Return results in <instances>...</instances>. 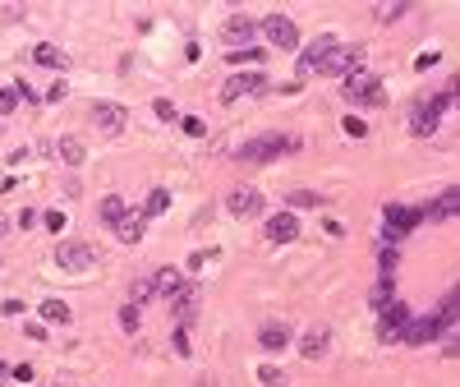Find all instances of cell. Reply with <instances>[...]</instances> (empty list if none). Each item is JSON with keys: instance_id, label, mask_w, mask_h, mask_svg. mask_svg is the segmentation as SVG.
<instances>
[{"instance_id": "11", "label": "cell", "mask_w": 460, "mask_h": 387, "mask_svg": "<svg viewBox=\"0 0 460 387\" xmlns=\"http://www.w3.org/2000/svg\"><path fill=\"white\" fill-rule=\"evenodd\" d=\"M290 342H295V328H290L285 318H267L263 328H258V346H263V351H272V355H281Z\"/></svg>"}, {"instance_id": "7", "label": "cell", "mask_w": 460, "mask_h": 387, "mask_svg": "<svg viewBox=\"0 0 460 387\" xmlns=\"http://www.w3.org/2000/svg\"><path fill=\"white\" fill-rule=\"evenodd\" d=\"M378 314H382V318H378V342H401V332H405L410 318H415L405 300H391V304L378 309Z\"/></svg>"}, {"instance_id": "45", "label": "cell", "mask_w": 460, "mask_h": 387, "mask_svg": "<svg viewBox=\"0 0 460 387\" xmlns=\"http://www.w3.org/2000/svg\"><path fill=\"white\" fill-rule=\"evenodd\" d=\"M55 387H65V383H55Z\"/></svg>"}, {"instance_id": "18", "label": "cell", "mask_w": 460, "mask_h": 387, "mask_svg": "<svg viewBox=\"0 0 460 387\" xmlns=\"http://www.w3.org/2000/svg\"><path fill=\"white\" fill-rule=\"evenodd\" d=\"M185 281H189V272H175V267H166V272H157L152 276V295H180L185 290Z\"/></svg>"}, {"instance_id": "21", "label": "cell", "mask_w": 460, "mask_h": 387, "mask_svg": "<svg viewBox=\"0 0 460 387\" xmlns=\"http://www.w3.org/2000/svg\"><path fill=\"white\" fill-rule=\"evenodd\" d=\"M115 231H120V240H124V244H138V240H143V231H148V217H143V212H124V217L115 221Z\"/></svg>"}, {"instance_id": "22", "label": "cell", "mask_w": 460, "mask_h": 387, "mask_svg": "<svg viewBox=\"0 0 460 387\" xmlns=\"http://www.w3.org/2000/svg\"><path fill=\"white\" fill-rule=\"evenodd\" d=\"M33 60H37L42 69H65V65H69V55L60 51V46H51V42H37V46H33Z\"/></svg>"}, {"instance_id": "2", "label": "cell", "mask_w": 460, "mask_h": 387, "mask_svg": "<svg viewBox=\"0 0 460 387\" xmlns=\"http://www.w3.org/2000/svg\"><path fill=\"white\" fill-rule=\"evenodd\" d=\"M345 101H354V106H382V78L368 74V69H354L350 78H345V92H340Z\"/></svg>"}, {"instance_id": "27", "label": "cell", "mask_w": 460, "mask_h": 387, "mask_svg": "<svg viewBox=\"0 0 460 387\" xmlns=\"http://www.w3.org/2000/svg\"><path fill=\"white\" fill-rule=\"evenodd\" d=\"M166 208H171V194H166V189H152L148 203H143V217H161Z\"/></svg>"}, {"instance_id": "24", "label": "cell", "mask_w": 460, "mask_h": 387, "mask_svg": "<svg viewBox=\"0 0 460 387\" xmlns=\"http://www.w3.org/2000/svg\"><path fill=\"white\" fill-rule=\"evenodd\" d=\"M42 318H46V323H55V328H65L74 314H69L65 300H42Z\"/></svg>"}, {"instance_id": "10", "label": "cell", "mask_w": 460, "mask_h": 387, "mask_svg": "<svg viewBox=\"0 0 460 387\" xmlns=\"http://www.w3.org/2000/svg\"><path fill=\"white\" fill-rule=\"evenodd\" d=\"M442 332H447L442 314H424V318H410V328L401 332V342L405 346H428L433 337H442Z\"/></svg>"}, {"instance_id": "17", "label": "cell", "mask_w": 460, "mask_h": 387, "mask_svg": "<svg viewBox=\"0 0 460 387\" xmlns=\"http://www.w3.org/2000/svg\"><path fill=\"white\" fill-rule=\"evenodd\" d=\"M267 240H272V244H290V240H299V221H295V212H276V217H267Z\"/></svg>"}, {"instance_id": "19", "label": "cell", "mask_w": 460, "mask_h": 387, "mask_svg": "<svg viewBox=\"0 0 460 387\" xmlns=\"http://www.w3.org/2000/svg\"><path fill=\"white\" fill-rule=\"evenodd\" d=\"M327 346H331L327 328H308L304 342H299V355H304V360H322V355H327Z\"/></svg>"}, {"instance_id": "12", "label": "cell", "mask_w": 460, "mask_h": 387, "mask_svg": "<svg viewBox=\"0 0 460 387\" xmlns=\"http://www.w3.org/2000/svg\"><path fill=\"white\" fill-rule=\"evenodd\" d=\"M226 208L235 212V217H263V194H258V189L253 185H240V189H230V199H226Z\"/></svg>"}, {"instance_id": "13", "label": "cell", "mask_w": 460, "mask_h": 387, "mask_svg": "<svg viewBox=\"0 0 460 387\" xmlns=\"http://www.w3.org/2000/svg\"><path fill=\"white\" fill-rule=\"evenodd\" d=\"M171 318H175V328H189L198 318V281H185V290L171 295Z\"/></svg>"}, {"instance_id": "40", "label": "cell", "mask_w": 460, "mask_h": 387, "mask_svg": "<svg viewBox=\"0 0 460 387\" xmlns=\"http://www.w3.org/2000/svg\"><path fill=\"white\" fill-rule=\"evenodd\" d=\"M175 355H189V328H175Z\"/></svg>"}, {"instance_id": "37", "label": "cell", "mask_w": 460, "mask_h": 387, "mask_svg": "<svg viewBox=\"0 0 460 387\" xmlns=\"http://www.w3.org/2000/svg\"><path fill=\"white\" fill-rule=\"evenodd\" d=\"M14 106H19V92H14V88H0V115H10Z\"/></svg>"}, {"instance_id": "9", "label": "cell", "mask_w": 460, "mask_h": 387, "mask_svg": "<svg viewBox=\"0 0 460 387\" xmlns=\"http://www.w3.org/2000/svg\"><path fill=\"white\" fill-rule=\"evenodd\" d=\"M258 28H263L267 42L281 46V51H295V46H299V28H295V19H285V14H267Z\"/></svg>"}, {"instance_id": "5", "label": "cell", "mask_w": 460, "mask_h": 387, "mask_svg": "<svg viewBox=\"0 0 460 387\" xmlns=\"http://www.w3.org/2000/svg\"><path fill=\"white\" fill-rule=\"evenodd\" d=\"M267 92V78L258 69H235V74L221 83V101H240V97H258Z\"/></svg>"}, {"instance_id": "30", "label": "cell", "mask_w": 460, "mask_h": 387, "mask_svg": "<svg viewBox=\"0 0 460 387\" xmlns=\"http://www.w3.org/2000/svg\"><path fill=\"white\" fill-rule=\"evenodd\" d=\"M378 263H382V272H396V267H401V249H396V244H382V249H378Z\"/></svg>"}, {"instance_id": "38", "label": "cell", "mask_w": 460, "mask_h": 387, "mask_svg": "<svg viewBox=\"0 0 460 387\" xmlns=\"http://www.w3.org/2000/svg\"><path fill=\"white\" fill-rule=\"evenodd\" d=\"M208 258H217V249H198V254H194V258H189V272H198V267L208 263Z\"/></svg>"}, {"instance_id": "26", "label": "cell", "mask_w": 460, "mask_h": 387, "mask_svg": "<svg viewBox=\"0 0 460 387\" xmlns=\"http://www.w3.org/2000/svg\"><path fill=\"white\" fill-rule=\"evenodd\" d=\"M97 212H101V221H106V226H115V221H120V217H124L129 208H124V199H120V194H106Z\"/></svg>"}, {"instance_id": "28", "label": "cell", "mask_w": 460, "mask_h": 387, "mask_svg": "<svg viewBox=\"0 0 460 387\" xmlns=\"http://www.w3.org/2000/svg\"><path fill=\"white\" fill-rule=\"evenodd\" d=\"M230 65H249V69H258L263 65V51H258V46H244V51H230Z\"/></svg>"}, {"instance_id": "23", "label": "cell", "mask_w": 460, "mask_h": 387, "mask_svg": "<svg viewBox=\"0 0 460 387\" xmlns=\"http://www.w3.org/2000/svg\"><path fill=\"white\" fill-rule=\"evenodd\" d=\"M55 157H60V162L65 166H83V143H78V139H60V143H55Z\"/></svg>"}, {"instance_id": "32", "label": "cell", "mask_w": 460, "mask_h": 387, "mask_svg": "<svg viewBox=\"0 0 460 387\" xmlns=\"http://www.w3.org/2000/svg\"><path fill=\"white\" fill-rule=\"evenodd\" d=\"M152 300V281H134L129 286V304H148Z\"/></svg>"}, {"instance_id": "41", "label": "cell", "mask_w": 460, "mask_h": 387, "mask_svg": "<svg viewBox=\"0 0 460 387\" xmlns=\"http://www.w3.org/2000/svg\"><path fill=\"white\" fill-rule=\"evenodd\" d=\"M19 226H23V231H28V226H37V212H33V208H23V212H19Z\"/></svg>"}, {"instance_id": "44", "label": "cell", "mask_w": 460, "mask_h": 387, "mask_svg": "<svg viewBox=\"0 0 460 387\" xmlns=\"http://www.w3.org/2000/svg\"><path fill=\"white\" fill-rule=\"evenodd\" d=\"M5 374H10V365H5V360H0V378H5Z\"/></svg>"}, {"instance_id": "31", "label": "cell", "mask_w": 460, "mask_h": 387, "mask_svg": "<svg viewBox=\"0 0 460 387\" xmlns=\"http://www.w3.org/2000/svg\"><path fill=\"white\" fill-rule=\"evenodd\" d=\"M258 383H267V387H285V374L276 365H258Z\"/></svg>"}, {"instance_id": "16", "label": "cell", "mask_w": 460, "mask_h": 387, "mask_svg": "<svg viewBox=\"0 0 460 387\" xmlns=\"http://www.w3.org/2000/svg\"><path fill=\"white\" fill-rule=\"evenodd\" d=\"M253 33H258V19H249V14H235V19L221 23V42H230V46L253 42Z\"/></svg>"}, {"instance_id": "6", "label": "cell", "mask_w": 460, "mask_h": 387, "mask_svg": "<svg viewBox=\"0 0 460 387\" xmlns=\"http://www.w3.org/2000/svg\"><path fill=\"white\" fill-rule=\"evenodd\" d=\"M382 221H387V244H401V235H410L419 226V208H405V203H387L382 208Z\"/></svg>"}, {"instance_id": "42", "label": "cell", "mask_w": 460, "mask_h": 387, "mask_svg": "<svg viewBox=\"0 0 460 387\" xmlns=\"http://www.w3.org/2000/svg\"><path fill=\"white\" fill-rule=\"evenodd\" d=\"M198 387H217V383H212V378H198Z\"/></svg>"}, {"instance_id": "39", "label": "cell", "mask_w": 460, "mask_h": 387, "mask_svg": "<svg viewBox=\"0 0 460 387\" xmlns=\"http://www.w3.org/2000/svg\"><path fill=\"white\" fill-rule=\"evenodd\" d=\"M433 65H438V51H424V55L415 60V69H419V74H424V69H433Z\"/></svg>"}, {"instance_id": "3", "label": "cell", "mask_w": 460, "mask_h": 387, "mask_svg": "<svg viewBox=\"0 0 460 387\" xmlns=\"http://www.w3.org/2000/svg\"><path fill=\"white\" fill-rule=\"evenodd\" d=\"M451 97H456V92H438V97H419L415 101V134L419 139H428V134H438V120H442V111L451 106Z\"/></svg>"}, {"instance_id": "14", "label": "cell", "mask_w": 460, "mask_h": 387, "mask_svg": "<svg viewBox=\"0 0 460 387\" xmlns=\"http://www.w3.org/2000/svg\"><path fill=\"white\" fill-rule=\"evenodd\" d=\"M92 120H97V129L101 134H124V125H129V111L124 106H115V101H101V106H92Z\"/></svg>"}, {"instance_id": "8", "label": "cell", "mask_w": 460, "mask_h": 387, "mask_svg": "<svg viewBox=\"0 0 460 387\" xmlns=\"http://www.w3.org/2000/svg\"><path fill=\"white\" fill-rule=\"evenodd\" d=\"M354 69H364V46H336V51L322 60V69L318 74L327 78V74H340V78H350Z\"/></svg>"}, {"instance_id": "15", "label": "cell", "mask_w": 460, "mask_h": 387, "mask_svg": "<svg viewBox=\"0 0 460 387\" xmlns=\"http://www.w3.org/2000/svg\"><path fill=\"white\" fill-rule=\"evenodd\" d=\"M336 37H331V33H322L318 37V42H308L304 46V55H299V69H304V74H318V69H322V60H327V55L331 51H336Z\"/></svg>"}, {"instance_id": "25", "label": "cell", "mask_w": 460, "mask_h": 387, "mask_svg": "<svg viewBox=\"0 0 460 387\" xmlns=\"http://www.w3.org/2000/svg\"><path fill=\"white\" fill-rule=\"evenodd\" d=\"M285 208H327V199L313 189H295V194H285Z\"/></svg>"}, {"instance_id": "29", "label": "cell", "mask_w": 460, "mask_h": 387, "mask_svg": "<svg viewBox=\"0 0 460 387\" xmlns=\"http://www.w3.org/2000/svg\"><path fill=\"white\" fill-rule=\"evenodd\" d=\"M373 14H378L382 23H391V19H405V14H410V5H405V0H396V5H378Z\"/></svg>"}, {"instance_id": "36", "label": "cell", "mask_w": 460, "mask_h": 387, "mask_svg": "<svg viewBox=\"0 0 460 387\" xmlns=\"http://www.w3.org/2000/svg\"><path fill=\"white\" fill-rule=\"evenodd\" d=\"M152 111H157V120H175V101H166V97H157Z\"/></svg>"}, {"instance_id": "33", "label": "cell", "mask_w": 460, "mask_h": 387, "mask_svg": "<svg viewBox=\"0 0 460 387\" xmlns=\"http://www.w3.org/2000/svg\"><path fill=\"white\" fill-rule=\"evenodd\" d=\"M180 129H185V134H194V139H203V134H208V125L198 120V115H180Z\"/></svg>"}, {"instance_id": "35", "label": "cell", "mask_w": 460, "mask_h": 387, "mask_svg": "<svg viewBox=\"0 0 460 387\" xmlns=\"http://www.w3.org/2000/svg\"><path fill=\"white\" fill-rule=\"evenodd\" d=\"M340 129L350 134V139H364V134H368V129H364V120H359V115H345V120H340Z\"/></svg>"}, {"instance_id": "34", "label": "cell", "mask_w": 460, "mask_h": 387, "mask_svg": "<svg viewBox=\"0 0 460 387\" xmlns=\"http://www.w3.org/2000/svg\"><path fill=\"white\" fill-rule=\"evenodd\" d=\"M120 328L124 332H138V304H124V309H120Z\"/></svg>"}, {"instance_id": "43", "label": "cell", "mask_w": 460, "mask_h": 387, "mask_svg": "<svg viewBox=\"0 0 460 387\" xmlns=\"http://www.w3.org/2000/svg\"><path fill=\"white\" fill-rule=\"evenodd\" d=\"M5 231H10V221H5V217H0V235H5Z\"/></svg>"}, {"instance_id": "4", "label": "cell", "mask_w": 460, "mask_h": 387, "mask_svg": "<svg viewBox=\"0 0 460 387\" xmlns=\"http://www.w3.org/2000/svg\"><path fill=\"white\" fill-rule=\"evenodd\" d=\"M55 263L65 267V272H88V267L97 263V244H88V240H65V244H55Z\"/></svg>"}, {"instance_id": "20", "label": "cell", "mask_w": 460, "mask_h": 387, "mask_svg": "<svg viewBox=\"0 0 460 387\" xmlns=\"http://www.w3.org/2000/svg\"><path fill=\"white\" fill-rule=\"evenodd\" d=\"M391 300H396V272H382L378 281H373V290H368V304L373 309H387Z\"/></svg>"}, {"instance_id": "1", "label": "cell", "mask_w": 460, "mask_h": 387, "mask_svg": "<svg viewBox=\"0 0 460 387\" xmlns=\"http://www.w3.org/2000/svg\"><path fill=\"white\" fill-rule=\"evenodd\" d=\"M299 139H290V134H263V139H249L244 148H235V162L244 166H263V162H276L281 153H295Z\"/></svg>"}]
</instances>
